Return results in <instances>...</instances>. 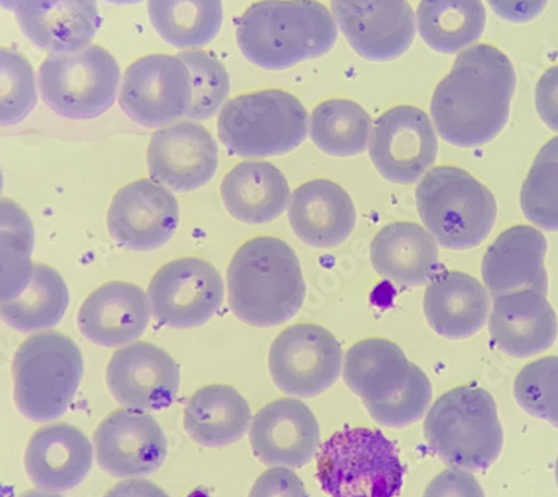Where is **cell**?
<instances>
[{
	"label": "cell",
	"instance_id": "8d00e7d4",
	"mask_svg": "<svg viewBox=\"0 0 558 497\" xmlns=\"http://www.w3.org/2000/svg\"><path fill=\"white\" fill-rule=\"evenodd\" d=\"M189 68L193 100L186 118L207 121L222 111L230 96L231 83L227 68L210 52L190 50L179 54Z\"/></svg>",
	"mask_w": 558,
	"mask_h": 497
},
{
	"label": "cell",
	"instance_id": "7bdbcfd3",
	"mask_svg": "<svg viewBox=\"0 0 558 497\" xmlns=\"http://www.w3.org/2000/svg\"><path fill=\"white\" fill-rule=\"evenodd\" d=\"M493 12L508 23L524 24L539 17L548 0H487Z\"/></svg>",
	"mask_w": 558,
	"mask_h": 497
},
{
	"label": "cell",
	"instance_id": "f35d334b",
	"mask_svg": "<svg viewBox=\"0 0 558 497\" xmlns=\"http://www.w3.org/2000/svg\"><path fill=\"white\" fill-rule=\"evenodd\" d=\"M514 397L525 413L558 429V356L525 365L515 378Z\"/></svg>",
	"mask_w": 558,
	"mask_h": 497
},
{
	"label": "cell",
	"instance_id": "6da1fadb",
	"mask_svg": "<svg viewBox=\"0 0 558 497\" xmlns=\"http://www.w3.org/2000/svg\"><path fill=\"white\" fill-rule=\"evenodd\" d=\"M514 64L499 48L472 45L435 88L430 117L439 136L459 148H478L508 124L515 95Z\"/></svg>",
	"mask_w": 558,
	"mask_h": 497
},
{
	"label": "cell",
	"instance_id": "d6986e66",
	"mask_svg": "<svg viewBox=\"0 0 558 497\" xmlns=\"http://www.w3.org/2000/svg\"><path fill=\"white\" fill-rule=\"evenodd\" d=\"M251 447L271 468H301L319 451L320 427L313 411L299 399H277L256 413Z\"/></svg>",
	"mask_w": 558,
	"mask_h": 497
},
{
	"label": "cell",
	"instance_id": "7c38bea8",
	"mask_svg": "<svg viewBox=\"0 0 558 497\" xmlns=\"http://www.w3.org/2000/svg\"><path fill=\"white\" fill-rule=\"evenodd\" d=\"M226 288L221 275L199 258L166 264L150 280L148 296L155 319L170 328L205 325L218 313Z\"/></svg>",
	"mask_w": 558,
	"mask_h": 497
},
{
	"label": "cell",
	"instance_id": "d6a6232c",
	"mask_svg": "<svg viewBox=\"0 0 558 497\" xmlns=\"http://www.w3.org/2000/svg\"><path fill=\"white\" fill-rule=\"evenodd\" d=\"M68 305L69 291L60 272L35 264L27 288L14 300L3 301L2 317L20 332L47 331L63 319Z\"/></svg>",
	"mask_w": 558,
	"mask_h": 497
},
{
	"label": "cell",
	"instance_id": "4fadbf2b",
	"mask_svg": "<svg viewBox=\"0 0 558 497\" xmlns=\"http://www.w3.org/2000/svg\"><path fill=\"white\" fill-rule=\"evenodd\" d=\"M438 138L429 116L415 106H395L374 125L369 157L387 181L410 185L437 161Z\"/></svg>",
	"mask_w": 558,
	"mask_h": 497
},
{
	"label": "cell",
	"instance_id": "74e56055",
	"mask_svg": "<svg viewBox=\"0 0 558 497\" xmlns=\"http://www.w3.org/2000/svg\"><path fill=\"white\" fill-rule=\"evenodd\" d=\"M0 118L3 125L19 124L38 104L34 68L26 57L3 48L0 57Z\"/></svg>",
	"mask_w": 558,
	"mask_h": 497
},
{
	"label": "cell",
	"instance_id": "836d02e7",
	"mask_svg": "<svg viewBox=\"0 0 558 497\" xmlns=\"http://www.w3.org/2000/svg\"><path fill=\"white\" fill-rule=\"evenodd\" d=\"M368 112L353 100L331 99L316 106L310 118V136L332 157H354L364 153L373 136Z\"/></svg>",
	"mask_w": 558,
	"mask_h": 497
},
{
	"label": "cell",
	"instance_id": "44dd1931",
	"mask_svg": "<svg viewBox=\"0 0 558 497\" xmlns=\"http://www.w3.org/2000/svg\"><path fill=\"white\" fill-rule=\"evenodd\" d=\"M547 240L536 228L517 226L504 231L483 259V279L493 299L525 289L547 296Z\"/></svg>",
	"mask_w": 558,
	"mask_h": 497
},
{
	"label": "cell",
	"instance_id": "f6af8a7d",
	"mask_svg": "<svg viewBox=\"0 0 558 497\" xmlns=\"http://www.w3.org/2000/svg\"><path fill=\"white\" fill-rule=\"evenodd\" d=\"M19 497H63V496L59 495V493L43 490V488H40V490H28L26 493H23V495L19 496Z\"/></svg>",
	"mask_w": 558,
	"mask_h": 497
},
{
	"label": "cell",
	"instance_id": "83f0119b",
	"mask_svg": "<svg viewBox=\"0 0 558 497\" xmlns=\"http://www.w3.org/2000/svg\"><path fill=\"white\" fill-rule=\"evenodd\" d=\"M369 258L374 270L390 282L422 287L437 275V240L418 223H390L371 243Z\"/></svg>",
	"mask_w": 558,
	"mask_h": 497
},
{
	"label": "cell",
	"instance_id": "7a4b0ae2",
	"mask_svg": "<svg viewBox=\"0 0 558 497\" xmlns=\"http://www.w3.org/2000/svg\"><path fill=\"white\" fill-rule=\"evenodd\" d=\"M235 39L252 64L279 72L328 54L338 26L317 0H259L239 19Z\"/></svg>",
	"mask_w": 558,
	"mask_h": 497
},
{
	"label": "cell",
	"instance_id": "d590c367",
	"mask_svg": "<svg viewBox=\"0 0 558 497\" xmlns=\"http://www.w3.org/2000/svg\"><path fill=\"white\" fill-rule=\"evenodd\" d=\"M521 210L541 230L558 231V137L542 146L524 179Z\"/></svg>",
	"mask_w": 558,
	"mask_h": 497
},
{
	"label": "cell",
	"instance_id": "f1b7e54d",
	"mask_svg": "<svg viewBox=\"0 0 558 497\" xmlns=\"http://www.w3.org/2000/svg\"><path fill=\"white\" fill-rule=\"evenodd\" d=\"M223 206L240 222L259 226L275 221L291 203L284 174L268 161L235 166L221 183Z\"/></svg>",
	"mask_w": 558,
	"mask_h": 497
},
{
	"label": "cell",
	"instance_id": "9a60e30c",
	"mask_svg": "<svg viewBox=\"0 0 558 497\" xmlns=\"http://www.w3.org/2000/svg\"><path fill=\"white\" fill-rule=\"evenodd\" d=\"M97 463L117 478H136L160 470L169 443L153 415L120 409L106 415L95 432Z\"/></svg>",
	"mask_w": 558,
	"mask_h": 497
},
{
	"label": "cell",
	"instance_id": "ab89813d",
	"mask_svg": "<svg viewBox=\"0 0 558 497\" xmlns=\"http://www.w3.org/2000/svg\"><path fill=\"white\" fill-rule=\"evenodd\" d=\"M250 497H310L303 481L289 468H271L255 481Z\"/></svg>",
	"mask_w": 558,
	"mask_h": 497
},
{
	"label": "cell",
	"instance_id": "9c48e42d",
	"mask_svg": "<svg viewBox=\"0 0 558 497\" xmlns=\"http://www.w3.org/2000/svg\"><path fill=\"white\" fill-rule=\"evenodd\" d=\"M39 92L48 108L71 120H95L116 104L121 69L100 45L51 54L39 68Z\"/></svg>",
	"mask_w": 558,
	"mask_h": 497
},
{
	"label": "cell",
	"instance_id": "bcb514c9",
	"mask_svg": "<svg viewBox=\"0 0 558 497\" xmlns=\"http://www.w3.org/2000/svg\"><path fill=\"white\" fill-rule=\"evenodd\" d=\"M105 2L112 3V5H134V3L142 2V0H105Z\"/></svg>",
	"mask_w": 558,
	"mask_h": 497
},
{
	"label": "cell",
	"instance_id": "4316f807",
	"mask_svg": "<svg viewBox=\"0 0 558 497\" xmlns=\"http://www.w3.org/2000/svg\"><path fill=\"white\" fill-rule=\"evenodd\" d=\"M427 324L438 336L463 340L475 336L490 313V296L475 277L462 271H441L425 292Z\"/></svg>",
	"mask_w": 558,
	"mask_h": 497
},
{
	"label": "cell",
	"instance_id": "f546056e",
	"mask_svg": "<svg viewBox=\"0 0 558 497\" xmlns=\"http://www.w3.org/2000/svg\"><path fill=\"white\" fill-rule=\"evenodd\" d=\"M246 399L226 385L202 387L186 402L183 426L199 446L223 447L244 437L251 423Z\"/></svg>",
	"mask_w": 558,
	"mask_h": 497
},
{
	"label": "cell",
	"instance_id": "cb8c5ba5",
	"mask_svg": "<svg viewBox=\"0 0 558 497\" xmlns=\"http://www.w3.org/2000/svg\"><path fill=\"white\" fill-rule=\"evenodd\" d=\"M488 329L500 352L529 357L553 348L558 322L547 296L525 289L495 299Z\"/></svg>",
	"mask_w": 558,
	"mask_h": 497
},
{
	"label": "cell",
	"instance_id": "8992f818",
	"mask_svg": "<svg viewBox=\"0 0 558 497\" xmlns=\"http://www.w3.org/2000/svg\"><path fill=\"white\" fill-rule=\"evenodd\" d=\"M405 468L383 432L344 427L317 451V480L331 497H395Z\"/></svg>",
	"mask_w": 558,
	"mask_h": 497
},
{
	"label": "cell",
	"instance_id": "7dc6e473",
	"mask_svg": "<svg viewBox=\"0 0 558 497\" xmlns=\"http://www.w3.org/2000/svg\"><path fill=\"white\" fill-rule=\"evenodd\" d=\"M19 0H2V7L8 11H14Z\"/></svg>",
	"mask_w": 558,
	"mask_h": 497
},
{
	"label": "cell",
	"instance_id": "8fae6325",
	"mask_svg": "<svg viewBox=\"0 0 558 497\" xmlns=\"http://www.w3.org/2000/svg\"><path fill=\"white\" fill-rule=\"evenodd\" d=\"M193 89L189 68L181 57H141L125 71L120 88V106L130 120L144 128H162L186 117Z\"/></svg>",
	"mask_w": 558,
	"mask_h": 497
},
{
	"label": "cell",
	"instance_id": "5bb4252c",
	"mask_svg": "<svg viewBox=\"0 0 558 497\" xmlns=\"http://www.w3.org/2000/svg\"><path fill=\"white\" fill-rule=\"evenodd\" d=\"M333 19L350 47L368 61H392L410 50L415 14L409 0H331Z\"/></svg>",
	"mask_w": 558,
	"mask_h": 497
},
{
	"label": "cell",
	"instance_id": "e0dca14e",
	"mask_svg": "<svg viewBox=\"0 0 558 497\" xmlns=\"http://www.w3.org/2000/svg\"><path fill=\"white\" fill-rule=\"evenodd\" d=\"M106 383L112 397L128 409L157 411L177 399L181 368L165 349L138 341L113 353Z\"/></svg>",
	"mask_w": 558,
	"mask_h": 497
},
{
	"label": "cell",
	"instance_id": "7402d4cb",
	"mask_svg": "<svg viewBox=\"0 0 558 497\" xmlns=\"http://www.w3.org/2000/svg\"><path fill=\"white\" fill-rule=\"evenodd\" d=\"M95 460L87 435L69 423L40 427L32 435L24 466L36 487L48 492L72 490L85 480Z\"/></svg>",
	"mask_w": 558,
	"mask_h": 497
},
{
	"label": "cell",
	"instance_id": "ee69618b",
	"mask_svg": "<svg viewBox=\"0 0 558 497\" xmlns=\"http://www.w3.org/2000/svg\"><path fill=\"white\" fill-rule=\"evenodd\" d=\"M104 497H169L162 488L148 480L121 481Z\"/></svg>",
	"mask_w": 558,
	"mask_h": 497
},
{
	"label": "cell",
	"instance_id": "d4e9b609",
	"mask_svg": "<svg viewBox=\"0 0 558 497\" xmlns=\"http://www.w3.org/2000/svg\"><path fill=\"white\" fill-rule=\"evenodd\" d=\"M422 373L398 344L383 338L360 341L344 357L345 385L368 411L392 401Z\"/></svg>",
	"mask_w": 558,
	"mask_h": 497
},
{
	"label": "cell",
	"instance_id": "484cf974",
	"mask_svg": "<svg viewBox=\"0 0 558 497\" xmlns=\"http://www.w3.org/2000/svg\"><path fill=\"white\" fill-rule=\"evenodd\" d=\"M289 223L296 238L313 247L344 243L356 226V209L348 191L324 179L301 185L289 203Z\"/></svg>",
	"mask_w": 558,
	"mask_h": 497
},
{
	"label": "cell",
	"instance_id": "1f68e13d",
	"mask_svg": "<svg viewBox=\"0 0 558 497\" xmlns=\"http://www.w3.org/2000/svg\"><path fill=\"white\" fill-rule=\"evenodd\" d=\"M150 24L166 44L179 50H197L219 35L222 0H148Z\"/></svg>",
	"mask_w": 558,
	"mask_h": 497
},
{
	"label": "cell",
	"instance_id": "603a6c76",
	"mask_svg": "<svg viewBox=\"0 0 558 497\" xmlns=\"http://www.w3.org/2000/svg\"><path fill=\"white\" fill-rule=\"evenodd\" d=\"M149 296L129 282H109L89 293L77 313V328L101 348H120L137 340L150 320Z\"/></svg>",
	"mask_w": 558,
	"mask_h": 497
},
{
	"label": "cell",
	"instance_id": "4dcf8cb0",
	"mask_svg": "<svg viewBox=\"0 0 558 497\" xmlns=\"http://www.w3.org/2000/svg\"><path fill=\"white\" fill-rule=\"evenodd\" d=\"M415 22L430 50L451 56L478 43L487 12L483 0H422Z\"/></svg>",
	"mask_w": 558,
	"mask_h": 497
},
{
	"label": "cell",
	"instance_id": "277c9868",
	"mask_svg": "<svg viewBox=\"0 0 558 497\" xmlns=\"http://www.w3.org/2000/svg\"><path fill=\"white\" fill-rule=\"evenodd\" d=\"M423 427L432 450L459 470H486L502 451L498 407L483 387L460 386L444 393L432 405Z\"/></svg>",
	"mask_w": 558,
	"mask_h": 497
},
{
	"label": "cell",
	"instance_id": "c3c4849f",
	"mask_svg": "<svg viewBox=\"0 0 558 497\" xmlns=\"http://www.w3.org/2000/svg\"><path fill=\"white\" fill-rule=\"evenodd\" d=\"M556 481L558 486V456H557V462H556Z\"/></svg>",
	"mask_w": 558,
	"mask_h": 497
},
{
	"label": "cell",
	"instance_id": "60d3db41",
	"mask_svg": "<svg viewBox=\"0 0 558 497\" xmlns=\"http://www.w3.org/2000/svg\"><path fill=\"white\" fill-rule=\"evenodd\" d=\"M423 497H486L474 475L459 468L444 471L426 487Z\"/></svg>",
	"mask_w": 558,
	"mask_h": 497
},
{
	"label": "cell",
	"instance_id": "3957f363",
	"mask_svg": "<svg viewBox=\"0 0 558 497\" xmlns=\"http://www.w3.org/2000/svg\"><path fill=\"white\" fill-rule=\"evenodd\" d=\"M227 288L232 313L256 328L292 319L305 300L299 256L283 240L268 235L252 239L235 252Z\"/></svg>",
	"mask_w": 558,
	"mask_h": 497
},
{
	"label": "cell",
	"instance_id": "e575fe53",
	"mask_svg": "<svg viewBox=\"0 0 558 497\" xmlns=\"http://www.w3.org/2000/svg\"><path fill=\"white\" fill-rule=\"evenodd\" d=\"M35 230L26 211L2 199V303L14 300L31 283L35 264Z\"/></svg>",
	"mask_w": 558,
	"mask_h": 497
},
{
	"label": "cell",
	"instance_id": "5b68a950",
	"mask_svg": "<svg viewBox=\"0 0 558 497\" xmlns=\"http://www.w3.org/2000/svg\"><path fill=\"white\" fill-rule=\"evenodd\" d=\"M423 223L442 247L466 251L482 244L495 227V195L466 170L435 167L415 190Z\"/></svg>",
	"mask_w": 558,
	"mask_h": 497
},
{
	"label": "cell",
	"instance_id": "2e32d148",
	"mask_svg": "<svg viewBox=\"0 0 558 497\" xmlns=\"http://www.w3.org/2000/svg\"><path fill=\"white\" fill-rule=\"evenodd\" d=\"M179 219L178 199L167 186L154 179H141L113 195L108 230L120 246L149 252L173 238Z\"/></svg>",
	"mask_w": 558,
	"mask_h": 497
},
{
	"label": "cell",
	"instance_id": "ac0fdd59",
	"mask_svg": "<svg viewBox=\"0 0 558 497\" xmlns=\"http://www.w3.org/2000/svg\"><path fill=\"white\" fill-rule=\"evenodd\" d=\"M146 158L154 181L177 193H189L202 189L215 177L219 148L203 125L178 121L153 134Z\"/></svg>",
	"mask_w": 558,
	"mask_h": 497
},
{
	"label": "cell",
	"instance_id": "b9f144b4",
	"mask_svg": "<svg viewBox=\"0 0 558 497\" xmlns=\"http://www.w3.org/2000/svg\"><path fill=\"white\" fill-rule=\"evenodd\" d=\"M535 101L541 120L554 132H558V64L541 76Z\"/></svg>",
	"mask_w": 558,
	"mask_h": 497
},
{
	"label": "cell",
	"instance_id": "30bf717a",
	"mask_svg": "<svg viewBox=\"0 0 558 497\" xmlns=\"http://www.w3.org/2000/svg\"><path fill=\"white\" fill-rule=\"evenodd\" d=\"M268 366L275 385L292 397L324 393L340 377L343 350L319 325L289 326L272 341Z\"/></svg>",
	"mask_w": 558,
	"mask_h": 497
},
{
	"label": "cell",
	"instance_id": "ffe728a7",
	"mask_svg": "<svg viewBox=\"0 0 558 497\" xmlns=\"http://www.w3.org/2000/svg\"><path fill=\"white\" fill-rule=\"evenodd\" d=\"M14 12L23 35L51 54L84 50L101 26L97 0H19Z\"/></svg>",
	"mask_w": 558,
	"mask_h": 497
},
{
	"label": "cell",
	"instance_id": "52a82bcc",
	"mask_svg": "<svg viewBox=\"0 0 558 497\" xmlns=\"http://www.w3.org/2000/svg\"><path fill=\"white\" fill-rule=\"evenodd\" d=\"M83 374L75 341L56 331L35 334L12 362L15 405L28 421H56L72 405Z\"/></svg>",
	"mask_w": 558,
	"mask_h": 497
},
{
	"label": "cell",
	"instance_id": "ba28073f",
	"mask_svg": "<svg viewBox=\"0 0 558 497\" xmlns=\"http://www.w3.org/2000/svg\"><path fill=\"white\" fill-rule=\"evenodd\" d=\"M218 137L231 154L243 158L284 155L308 134V112L283 89H260L227 101L218 118Z\"/></svg>",
	"mask_w": 558,
	"mask_h": 497
}]
</instances>
